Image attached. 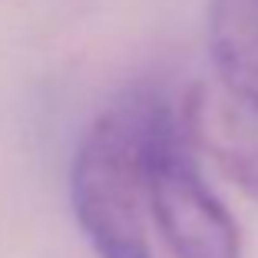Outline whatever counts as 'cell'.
I'll return each instance as SVG.
<instances>
[{
	"label": "cell",
	"mask_w": 258,
	"mask_h": 258,
	"mask_svg": "<svg viewBox=\"0 0 258 258\" xmlns=\"http://www.w3.org/2000/svg\"><path fill=\"white\" fill-rule=\"evenodd\" d=\"M182 133L192 146L212 156L222 172L258 199V129L235 96L196 86L182 103Z\"/></svg>",
	"instance_id": "3"
},
{
	"label": "cell",
	"mask_w": 258,
	"mask_h": 258,
	"mask_svg": "<svg viewBox=\"0 0 258 258\" xmlns=\"http://www.w3.org/2000/svg\"><path fill=\"white\" fill-rule=\"evenodd\" d=\"M209 50L228 93L258 116V0L209 4Z\"/></svg>",
	"instance_id": "4"
},
{
	"label": "cell",
	"mask_w": 258,
	"mask_h": 258,
	"mask_svg": "<svg viewBox=\"0 0 258 258\" xmlns=\"http://www.w3.org/2000/svg\"><path fill=\"white\" fill-rule=\"evenodd\" d=\"M162 103L156 90L126 93L96 116L73 156V212L96 258H152L143 156Z\"/></svg>",
	"instance_id": "1"
},
{
	"label": "cell",
	"mask_w": 258,
	"mask_h": 258,
	"mask_svg": "<svg viewBox=\"0 0 258 258\" xmlns=\"http://www.w3.org/2000/svg\"><path fill=\"white\" fill-rule=\"evenodd\" d=\"M146 205L172 258H242V235L202 179L182 119L162 103L146 139Z\"/></svg>",
	"instance_id": "2"
}]
</instances>
